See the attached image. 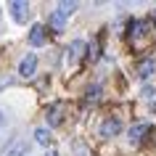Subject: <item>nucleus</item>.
I'll list each match as a JSON object with an SVG mask.
<instances>
[{"instance_id": "nucleus-1", "label": "nucleus", "mask_w": 156, "mask_h": 156, "mask_svg": "<svg viewBox=\"0 0 156 156\" xmlns=\"http://www.w3.org/2000/svg\"><path fill=\"white\" fill-rule=\"evenodd\" d=\"M8 8H11V16H13L16 24H27V19L32 16V8H29V3H24V0H11Z\"/></svg>"}, {"instance_id": "nucleus-2", "label": "nucleus", "mask_w": 156, "mask_h": 156, "mask_svg": "<svg viewBox=\"0 0 156 156\" xmlns=\"http://www.w3.org/2000/svg\"><path fill=\"white\" fill-rule=\"evenodd\" d=\"M34 72H37V56H34V53H27V56L21 58V64H19V74H21L24 80H29V77H34Z\"/></svg>"}, {"instance_id": "nucleus-3", "label": "nucleus", "mask_w": 156, "mask_h": 156, "mask_svg": "<svg viewBox=\"0 0 156 156\" xmlns=\"http://www.w3.org/2000/svg\"><path fill=\"white\" fill-rule=\"evenodd\" d=\"M119 130H122V122L116 119V116H108V119H103V124H101V138H114V135H119Z\"/></svg>"}, {"instance_id": "nucleus-4", "label": "nucleus", "mask_w": 156, "mask_h": 156, "mask_svg": "<svg viewBox=\"0 0 156 156\" xmlns=\"http://www.w3.org/2000/svg\"><path fill=\"white\" fill-rule=\"evenodd\" d=\"M45 40H48V34H45V27H42V24H34L32 29H29V45L40 48V45H45Z\"/></svg>"}, {"instance_id": "nucleus-5", "label": "nucleus", "mask_w": 156, "mask_h": 156, "mask_svg": "<svg viewBox=\"0 0 156 156\" xmlns=\"http://www.w3.org/2000/svg\"><path fill=\"white\" fill-rule=\"evenodd\" d=\"M82 50H85V42L82 40H74L72 45L66 48V61H69V64H77L80 56H82Z\"/></svg>"}, {"instance_id": "nucleus-6", "label": "nucleus", "mask_w": 156, "mask_h": 156, "mask_svg": "<svg viewBox=\"0 0 156 156\" xmlns=\"http://www.w3.org/2000/svg\"><path fill=\"white\" fill-rule=\"evenodd\" d=\"M154 72H156V61L154 58H143V61L138 64V77L140 80H148Z\"/></svg>"}, {"instance_id": "nucleus-7", "label": "nucleus", "mask_w": 156, "mask_h": 156, "mask_svg": "<svg viewBox=\"0 0 156 156\" xmlns=\"http://www.w3.org/2000/svg\"><path fill=\"white\" fill-rule=\"evenodd\" d=\"M148 124H135V127H130V143H140L143 140V135H148Z\"/></svg>"}, {"instance_id": "nucleus-8", "label": "nucleus", "mask_w": 156, "mask_h": 156, "mask_svg": "<svg viewBox=\"0 0 156 156\" xmlns=\"http://www.w3.org/2000/svg\"><path fill=\"white\" fill-rule=\"evenodd\" d=\"M48 124L50 127H58V124H61V106H50L48 108Z\"/></svg>"}, {"instance_id": "nucleus-9", "label": "nucleus", "mask_w": 156, "mask_h": 156, "mask_svg": "<svg viewBox=\"0 0 156 156\" xmlns=\"http://www.w3.org/2000/svg\"><path fill=\"white\" fill-rule=\"evenodd\" d=\"M74 11H77V3H66V0H64V3H58V11H56V13L61 19H69Z\"/></svg>"}, {"instance_id": "nucleus-10", "label": "nucleus", "mask_w": 156, "mask_h": 156, "mask_svg": "<svg viewBox=\"0 0 156 156\" xmlns=\"http://www.w3.org/2000/svg\"><path fill=\"white\" fill-rule=\"evenodd\" d=\"M5 156H29V143H16Z\"/></svg>"}, {"instance_id": "nucleus-11", "label": "nucleus", "mask_w": 156, "mask_h": 156, "mask_svg": "<svg viewBox=\"0 0 156 156\" xmlns=\"http://www.w3.org/2000/svg\"><path fill=\"white\" fill-rule=\"evenodd\" d=\"M34 138H37L40 146H48V143H50V132L45 130V127H40V130H34Z\"/></svg>"}, {"instance_id": "nucleus-12", "label": "nucleus", "mask_w": 156, "mask_h": 156, "mask_svg": "<svg viewBox=\"0 0 156 156\" xmlns=\"http://www.w3.org/2000/svg\"><path fill=\"white\" fill-rule=\"evenodd\" d=\"M50 27H53L56 32H64V19L58 16V13H53V16H50Z\"/></svg>"}, {"instance_id": "nucleus-13", "label": "nucleus", "mask_w": 156, "mask_h": 156, "mask_svg": "<svg viewBox=\"0 0 156 156\" xmlns=\"http://www.w3.org/2000/svg\"><path fill=\"white\" fill-rule=\"evenodd\" d=\"M98 95H101V87H98V85H93L90 90H87V98H85V101H87V103H95Z\"/></svg>"}, {"instance_id": "nucleus-14", "label": "nucleus", "mask_w": 156, "mask_h": 156, "mask_svg": "<svg viewBox=\"0 0 156 156\" xmlns=\"http://www.w3.org/2000/svg\"><path fill=\"white\" fill-rule=\"evenodd\" d=\"M74 151H77V154H80V156H93L90 151H87V148L82 146V143H74Z\"/></svg>"}, {"instance_id": "nucleus-15", "label": "nucleus", "mask_w": 156, "mask_h": 156, "mask_svg": "<svg viewBox=\"0 0 156 156\" xmlns=\"http://www.w3.org/2000/svg\"><path fill=\"white\" fill-rule=\"evenodd\" d=\"M95 56H98V45L90 42V48H87V58H95Z\"/></svg>"}, {"instance_id": "nucleus-16", "label": "nucleus", "mask_w": 156, "mask_h": 156, "mask_svg": "<svg viewBox=\"0 0 156 156\" xmlns=\"http://www.w3.org/2000/svg\"><path fill=\"white\" fill-rule=\"evenodd\" d=\"M148 135H151V140L156 143V127H151V130H148Z\"/></svg>"}, {"instance_id": "nucleus-17", "label": "nucleus", "mask_w": 156, "mask_h": 156, "mask_svg": "<svg viewBox=\"0 0 156 156\" xmlns=\"http://www.w3.org/2000/svg\"><path fill=\"white\" fill-rule=\"evenodd\" d=\"M3 124H5V116H3V111H0V127H3Z\"/></svg>"}, {"instance_id": "nucleus-18", "label": "nucleus", "mask_w": 156, "mask_h": 156, "mask_svg": "<svg viewBox=\"0 0 156 156\" xmlns=\"http://www.w3.org/2000/svg\"><path fill=\"white\" fill-rule=\"evenodd\" d=\"M48 156H58V154H56V151H48Z\"/></svg>"}]
</instances>
